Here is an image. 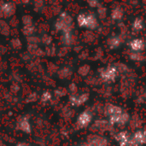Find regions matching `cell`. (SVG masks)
I'll return each instance as SVG.
<instances>
[{
  "label": "cell",
  "mask_w": 146,
  "mask_h": 146,
  "mask_svg": "<svg viewBox=\"0 0 146 146\" xmlns=\"http://www.w3.org/2000/svg\"><path fill=\"white\" fill-rule=\"evenodd\" d=\"M77 23L79 27L89 30L96 29L99 23L98 18L92 13H80L77 16Z\"/></svg>",
  "instance_id": "cell-1"
},
{
  "label": "cell",
  "mask_w": 146,
  "mask_h": 146,
  "mask_svg": "<svg viewBox=\"0 0 146 146\" xmlns=\"http://www.w3.org/2000/svg\"><path fill=\"white\" fill-rule=\"evenodd\" d=\"M55 27L57 30L63 32L64 34L71 33L73 28V19L67 13L63 12L61 14L58 20L56 21Z\"/></svg>",
  "instance_id": "cell-2"
},
{
  "label": "cell",
  "mask_w": 146,
  "mask_h": 146,
  "mask_svg": "<svg viewBox=\"0 0 146 146\" xmlns=\"http://www.w3.org/2000/svg\"><path fill=\"white\" fill-rule=\"evenodd\" d=\"M100 78L104 82L106 83H113L116 80L119 71L118 68L114 65H109L106 68H104L99 72Z\"/></svg>",
  "instance_id": "cell-3"
},
{
  "label": "cell",
  "mask_w": 146,
  "mask_h": 146,
  "mask_svg": "<svg viewBox=\"0 0 146 146\" xmlns=\"http://www.w3.org/2000/svg\"><path fill=\"white\" fill-rule=\"evenodd\" d=\"M130 121V115L123 110L122 112L110 116L108 118V122L110 126H116V127H125Z\"/></svg>",
  "instance_id": "cell-4"
},
{
  "label": "cell",
  "mask_w": 146,
  "mask_h": 146,
  "mask_svg": "<svg viewBox=\"0 0 146 146\" xmlns=\"http://www.w3.org/2000/svg\"><path fill=\"white\" fill-rule=\"evenodd\" d=\"M93 120V115L89 110L82 111L76 119V125L79 128L83 129L88 127Z\"/></svg>",
  "instance_id": "cell-5"
},
{
  "label": "cell",
  "mask_w": 146,
  "mask_h": 146,
  "mask_svg": "<svg viewBox=\"0 0 146 146\" xmlns=\"http://www.w3.org/2000/svg\"><path fill=\"white\" fill-rule=\"evenodd\" d=\"M146 145V130L139 129L132 135L130 146Z\"/></svg>",
  "instance_id": "cell-6"
},
{
  "label": "cell",
  "mask_w": 146,
  "mask_h": 146,
  "mask_svg": "<svg viewBox=\"0 0 146 146\" xmlns=\"http://www.w3.org/2000/svg\"><path fill=\"white\" fill-rule=\"evenodd\" d=\"M128 46L132 52L141 53L146 49V42L141 38H135L129 42Z\"/></svg>",
  "instance_id": "cell-7"
},
{
  "label": "cell",
  "mask_w": 146,
  "mask_h": 146,
  "mask_svg": "<svg viewBox=\"0 0 146 146\" xmlns=\"http://www.w3.org/2000/svg\"><path fill=\"white\" fill-rule=\"evenodd\" d=\"M132 135L126 130L120 131L115 135V139L119 146H130Z\"/></svg>",
  "instance_id": "cell-8"
},
{
  "label": "cell",
  "mask_w": 146,
  "mask_h": 146,
  "mask_svg": "<svg viewBox=\"0 0 146 146\" xmlns=\"http://www.w3.org/2000/svg\"><path fill=\"white\" fill-rule=\"evenodd\" d=\"M89 99L88 93H81V94H72L69 97V102L74 106H80L86 104Z\"/></svg>",
  "instance_id": "cell-9"
},
{
  "label": "cell",
  "mask_w": 146,
  "mask_h": 146,
  "mask_svg": "<svg viewBox=\"0 0 146 146\" xmlns=\"http://www.w3.org/2000/svg\"><path fill=\"white\" fill-rule=\"evenodd\" d=\"M15 12V6L11 3H6L0 6V14L5 17L13 15Z\"/></svg>",
  "instance_id": "cell-10"
},
{
  "label": "cell",
  "mask_w": 146,
  "mask_h": 146,
  "mask_svg": "<svg viewBox=\"0 0 146 146\" xmlns=\"http://www.w3.org/2000/svg\"><path fill=\"white\" fill-rule=\"evenodd\" d=\"M90 137L87 143L91 146H108V140L104 136L94 135Z\"/></svg>",
  "instance_id": "cell-11"
},
{
  "label": "cell",
  "mask_w": 146,
  "mask_h": 146,
  "mask_svg": "<svg viewBox=\"0 0 146 146\" xmlns=\"http://www.w3.org/2000/svg\"><path fill=\"white\" fill-rule=\"evenodd\" d=\"M145 27V23L142 18L140 17H136L133 23H132V28L135 31V32H140L144 29Z\"/></svg>",
  "instance_id": "cell-12"
},
{
  "label": "cell",
  "mask_w": 146,
  "mask_h": 146,
  "mask_svg": "<svg viewBox=\"0 0 146 146\" xmlns=\"http://www.w3.org/2000/svg\"><path fill=\"white\" fill-rule=\"evenodd\" d=\"M18 127L21 131H22L26 133H31V125H30L28 120H27L26 118H23L20 121V122L18 123Z\"/></svg>",
  "instance_id": "cell-13"
},
{
  "label": "cell",
  "mask_w": 146,
  "mask_h": 146,
  "mask_svg": "<svg viewBox=\"0 0 146 146\" xmlns=\"http://www.w3.org/2000/svg\"><path fill=\"white\" fill-rule=\"evenodd\" d=\"M124 12L121 8L120 7H115L112 9L111 11V18H113L115 21H119L123 17Z\"/></svg>",
  "instance_id": "cell-14"
},
{
  "label": "cell",
  "mask_w": 146,
  "mask_h": 146,
  "mask_svg": "<svg viewBox=\"0 0 146 146\" xmlns=\"http://www.w3.org/2000/svg\"><path fill=\"white\" fill-rule=\"evenodd\" d=\"M121 44V40L119 37L114 36L111 37L109 40H108V44L110 47V49H116L117 47H119Z\"/></svg>",
  "instance_id": "cell-15"
},
{
  "label": "cell",
  "mask_w": 146,
  "mask_h": 146,
  "mask_svg": "<svg viewBox=\"0 0 146 146\" xmlns=\"http://www.w3.org/2000/svg\"><path fill=\"white\" fill-rule=\"evenodd\" d=\"M51 98H52V95L50 92H44L41 96V100H42V102L46 103V102L50 101L51 99Z\"/></svg>",
  "instance_id": "cell-16"
},
{
  "label": "cell",
  "mask_w": 146,
  "mask_h": 146,
  "mask_svg": "<svg viewBox=\"0 0 146 146\" xmlns=\"http://www.w3.org/2000/svg\"><path fill=\"white\" fill-rule=\"evenodd\" d=\"M23 32H24L25 35H32V34H33V27H31V26L25 27Z\"/></svg>",
  "instance_id": "cell-17"
},
{
  "label": "cell",
  "mask_w": 146,
  "mask_h": 146,
  "mask_svg": "<svg viewBox=\"0 0 146 146\" xmlns=\"http://www.w3.org/2000/svg\"><path fill=\"white\" fill-rule=\"evenodd\" d=\"M88 5L91 8H98V6H100V3L98 1H89Z\"/></svg>",
  "instance_id": "cell-18"
},
{
  "label": "cell",
  "mask_w": 146,
  "mask_h": 146,
  "mask_svg": "<svg viewBox=\"0 0 146 146\" xmlns=\"http://www.w3.org/2000/svg\"><path fill=\"white\" fill-rule=\"evenodd\" d=\"M17 146H28L26 143H20V144H18Z\"/></svg>",
  "instance_id": "cell-19"
},
{
  "label": "cell",
  "mask_w": 146,
  "mask_h": 146,
  "mask_svg": "<svg viewBox=\"0 0 146 146\" xmlns=\"http://www.w3.org/2000/svg\"><path fill=\"white\" fill-rule=\"evenodd\" d=\"M145 98H146V92H145Z\"/></svg>",
  "instance_id": "cell-20"
}]
</instances>
